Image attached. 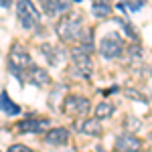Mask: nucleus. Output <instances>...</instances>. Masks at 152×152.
I'll list each match as a JSON object with an SVG mask.
<instances>
[{
  "label": "nucleus",
  "mask_w": 152,
  "mask_h": 152,
  "mask_svg": "<svg viewBox=\"0 0 152 152\" xmlns=\"http://www.w3.org/2000/svg\"><path fill=\"white\" fill-rule=\"evenodd\" d=\"M83 31H85V26H83V18L79 12H73V10L67 12V14H63L59 18V23H57V35L63 43L79 41Z\"/></svg>",
  "instance_id": "obj_1"
},
{
  "label": "nucleus",
  "mask_w": 152,
  "mask_h": 152,
  "mask_svg": "<svg viewBox=\"0 0 152 152\" xmlns=\"http://www.w3.org/2000/svg\"><path fill=\"white\" fill-rule=\"evenodd\" d=\"M33 67H35V63H33V57L28 55V51H26L23 45L14 43L10 47V53H8V69L23 81L24 73L28 69H33Z\"/></svg>",
  "instance_id": "obj_2"
},
{
  "label": "nucleus",
  "mask_w": 152,
  "mask_h": 152,
  "mask_svg": "<svg viewBox=\"0 0 152 152\" xmlns=\"http://www.w3.org/2000/svg\"><path fill=\"white\" fill-rule=\"evenodd\" d=\"M69 73L79 77V79H89L91 73H94V61H91V55L87 51H83L79 45L71 47V67Z\"/></svg>",
  "instance_id": "obj_3"
},
{
  "label": "nucleus",
  "mask_w": 152,
  "mask_h": 152,
  "mask_svg": "<svg viewBox=\"0 0 152 152\" xmlns=\"http://www.w3.org/2000/svg\"><path fill=\"white\" fill-rule=\"evenodd\" d=\"M16 16H18V23L23 24V28H26V31L41 28V12L37 10V6L31 0L16 2Z\"/></svg>",
  "instance_id": "obj_4"
},
{
  "label": "nucleus",
  "mask_w": 152,
  "mask_h": 152,
  "mask_svg": "<svg viewBox=\"0 0 152 152\" xmlns=\"http://www.w3.org/2000/svg\"><path fill=\"white\" fill-rule=\"evenodd\" d=\"M124 53V41L118 33H107L99 41V55L105 59H116Z\"/></svg>",
  "instance_id": "obj_5"
},
{
  "label": "nucleus",
  "mask_w": 152,
  "mask_h": 152,
  "mask_svg": "<svg viewBox=\"0 0 152 152\" xmlns=\"http://www.w3.org/2000/svg\"><path fill=\"white\" fill-rule=\"evenodd\" d=\"M89 110H91V102L83 95H67L63 99V112L67 116L81 118V116H87Z\"/></svg>",
  "instance_id": "obj_6"
},
{
  "label": "nucleus",
  "mask_w": 152,
  "mask_h": 152,
  "mask_svg": "<svg viewBox=\"0 0 152 152\" xmlns=\"http://www.w3.org/2000/svg\"><path fill=\"white\" fill-rule=\"evenodd\" d=\"M116 152H142V142L134 134H120L116 138Z\"/></svg>",
  "instance_id": "obj_7"
},
{
  "label": "nucleus",
  "mask_w": 152,
  "mask_h": 152,
  "mask_svg": "<svg viewBox=\"0 0 152 152\" xmlns=\"http://www.w3.org/2000/svg\"><path fill=\"white\" fill-rule=\"evenodd\" d=\"M47 124H49L47 118H24L23 122L16 124V128L23 134H39V132H43V128Z\"/></svg>",
  "instance_id": "obj_8"
},
{
  "label": "nucleus",
  "mask_w": 152,
  "mask_h": 152,
  "mask_svg": "<svg viewBox=\"0 0 152 152\" xmlns=\"http://www.w3.org/2000/svg\"><path fill=\"white\" fill-rule=\"evenodd\" d=\"M45 142H47L49 146H63V144L69 142V130L61 128V126H55V128H51L45 134Z\"/></svg>",
  "instance_id": "obj_9"
},
{
  "label": "nucleus",
  "mask_w": 152,
  "mask_h": 152,
  "mask_svg": "<svg viewBox=\"0 0 152 152\" xmlns=\"http://www.w3.org/2000/svg\"><path fill=\"white\" fill-rule=\"evenodd\" d=\"M23 81H28L33 83V85H39V87H43V85H47V83H51V77H49V73L43 67H33V69H28L26 73H24Z\"/></svg>",
  "instance_id": "obj_10"
},
{
  "label": "nucleus",
  "mask_w": 152,
  "mask_h": 152,
  "mask_svg": "<svg viewBox=\"0 0 152 152\" xmlns=\"http://www.w3.org/2000/svg\"><path fill=\"white\" fill-rule=\"evenodd\" d=\"M75 130H77V132H81V134H87V136H102L104 126L99 124V120H97V118H87V120L79 122V124L75 126Z\"/></svg>",
  "instance_id": "obj_11"
},
{
  "label": "nucleus",
  "mask_w": 152,
  "mask_h": 152,
  "mask_svg": "<svg viewBox=\"0 0 152 152\" xmlns=\"http://www.w3.org/2000/svg\"><path fill=\"white\" fill-rule=\"evenodd\" d=\"M69 8H71V0H49L45 12L49 16H59V14H67Z\"/></svg>",
  "instance_id": "obj_12"
},
{
  "label": "nucleus",
  "mask_w": 152,
  "mask_h": 152,
  "mask_svg": "<svg viewBox=\"0 0 152 152\" xmlns=\"http://www.w3.org/2000/svg\"><path fill=\"white\" fill-rule=\"evenodd\" d=\"M114 112H116V105L112 104V102H99L94 110V114H95L97 120H107V118L114 116Z\"/></svg>",
  "instance_id": "obj_13"
},
{
  "label": "nucleus",
  "mask_w": 152,
  "mask_h": 152,
  "mask_svg": "<svg viewBox=\"0 0 152 152\" xmlns=\"http://www.w3.org/2000/svg\"><path fill=\"white\" fill-rule=\"evenodd\" d=\"M0 110L4 112V114H8V116H18L20 114V107L12 102L8 94L4 91V94H0Z\"/></svg>",
  "instance_id": "obj_14"
},
{
  "label": "nucleus",
  "mask_w": 152,
  "mask_h": 152,
  "mask_svg": "<svg viewBox=\"0 0 152 152\" xmlns=\"http://www.w3.org/2000/svg\"><path fill=\"white\" fill-rule=\"evenodd\" d=\"M110 12H112V6H110L107 0H94V4H91V14H94L95 18H105Z\"/></svg>",
  "instance_id": "obj_15"
},
{
  "label": "nucleus",
  "mask_w": 152,
  "mask_h": 152,
  "mask_svg": "<svg viewBox=\"0 0 152 152\" xmlns=\"http://www.w3.org/2000/svg\"><path fill=\"white\" fill-rule=\"evenodd\" d=\"M41 51L47 55V59H49L51 65H59V63H61L63 51H61V49H55V45H41Z\"/></svg>",
  "instance_id": "obj_16"
},
{
  "label": "nucleus",
  "mask_w": 152,
  "mask_h": 152,
  "mask_svg": "<svg viewBox=\"0 0 152 152\" xmlns=\"http://www.w3.org/2000/svg\"><path fill=\"white\" fill-rule=\"evenodd\" d=\"M79 47L91 55V51L95 49V43H94V28H89V26H87V28L83 31L81 39H79Z\"/></svg>",
  "instance_id": "obj_17"
},
{
  "label": "nucleus",
  "mask_w": 152,
  "mask_h": 152,
  "mask_svg": "<svg viewBox=\"0 0 152 152\" xmlns=\"http://www.w3.org/2000/svg\"><path fill=\"white\" fill-rule=\"evenodd\" d=\"M128 63L130 65H142V49H140V45H130L128 47Z\"/></svg>",
  "instance_id": "obj_18"
},
{
  "label": "nucleus",
  "mask_w": 152,
  "mask_h": 152,
  "mask_svg": "<svg viewBox=\"0 0 152 152\" xmlns=\"http://www.w3.org/2000/svg\"><path fill=\"white\" fill-rule=\"evenodd\" d=\"M8 152H33V148H28V146H24V144H12Z\"/></svg>",
  "instance_id": "obj_19"
},
{
  "label": "nucleus",
  "mask_w": 152,
  "mask_h": 152,
  "mask_svg": "<svg viewBox=\"0 0 152 152\" xmlns=\"http://www.w3.org/2000/svg\"><path fill=\"white\" fill-rule=\"evenodd\" d=\"M126 124H128L126 128H130V130H134V128H136V130H138V128H140V124H142V122L138 120V118H132V116H130L128 120H126Z\"/></svg>",
  "instance_id": "obj_20"
},
{
  "label": "nucleus",
  "mask_w": 152,
  "mask_h": 152,
  "mask_svg": "<svg viewBox=\"0 0 152 152\" xmlns=\"http://www.w3.org/2000/svg\"><path fill=\"white\" fill-rule=\"evenodd\" d=\"M0 6H2V8H8V6H10V0H0Z\"/></svg>",
  "instance_id": "obj_21"
},
{
  "label": "nucleus",
  "mask_w": 152,
  "mask_h": 152,
  "mask_svg": "<svg viewBox=\"0 0 152 152\" xmlns=\"http://www.w3.org/2000/svg\"><path fill=\"white\" fill-rule=\"evenodd\" d=\"M73 2H81V0H73Z\"/></svg>",
  "instance_id": "obj_22"
},
{
  "label": "nucleus",
  "mask_w": 152,
  "mask_h": 152,
  "mask_svg": "<svg viewBox=\"0 0 152 152\" xmlns=\"http://www.w3.org/2000/svg\"><path fill=\"white\" fill-rule=\"evenodd\" d=\"M122 2H126V0H122Z\"/></svg>",
  "instance_id": "obj_23"
}]
</instances>
